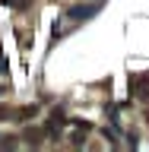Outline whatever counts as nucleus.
Listing matches in <instances>:
<instances>
[{
	"instance_id": "f257e3e1",
	"label": "nucleus",
	"mask_w": 149,
	"mask_h": 152,
	"mask_svg": "<svg viewBox=\"0 0 149 152\" xmlns=\"http://www.w3.org/2000/svg\"><path fill=\"white\" fill-rule=\"evenodd\" d=\"M130 95L133 98H149V73L130 76Z\"/></svg>"
},
{
	"instance_id": "7ed1b4c3",
	"label": "nucleus",
	"mask_w": 149,
	"mask_h": 152,
	"mask_svg": "<svg viewBox=\"0 0 149 152\" xmlns=\"http://www.w3.org/2000/svg\"><path fill=\"white\" fill-rule=\"evenodd\" d=\"M60 133H64V117L54 114V117L48 121V136H60Z\"/></svg>"
},
{
	"instance_id": "39448f33",
	"label": "nucleus",
	"mask_w": 149,
	"mask_h": 152,
	"mask_svg": "<svg viewBox=\"0 0 149 152\" xmlns=\"http://www.w3.org/2000/svg\"><path fill=\"white\" fill-rule=\"evenodd\" d=\"M3 92H7V89H3V86H0V95H3Z\"/></svg>"
},
{
	"instance_id": "f03ea898",
	"label": "nucleus",
	"mask_w": 149,
	"mask_h": 152,
	"mask_svg": "<svg viewBox=\"0 0 149 152\" xmlns=\"http://www.w3.org/2000/svg\"><path fill=\"white\" fill-rule=\"evenodd\" d=\"M95 13H98V3H76L67 10V19H89Z\"/></svg>"
},
{
	"instance_id": "20e7f679",
	"label": "nucleus",
	"mask_w": 149,
	"mask_h": 152,
	"mask_svg": "<svg viewBox=\"0 0 149 152\" xmlns=\"http://www.w3.org/2000/svg\"><path fill=\"white\" fill-rule=\"evenodd\" d=\"M35 114H38V108H35V104H29V108H22V117H35Z\"/></svg>"
}]
</instances>
